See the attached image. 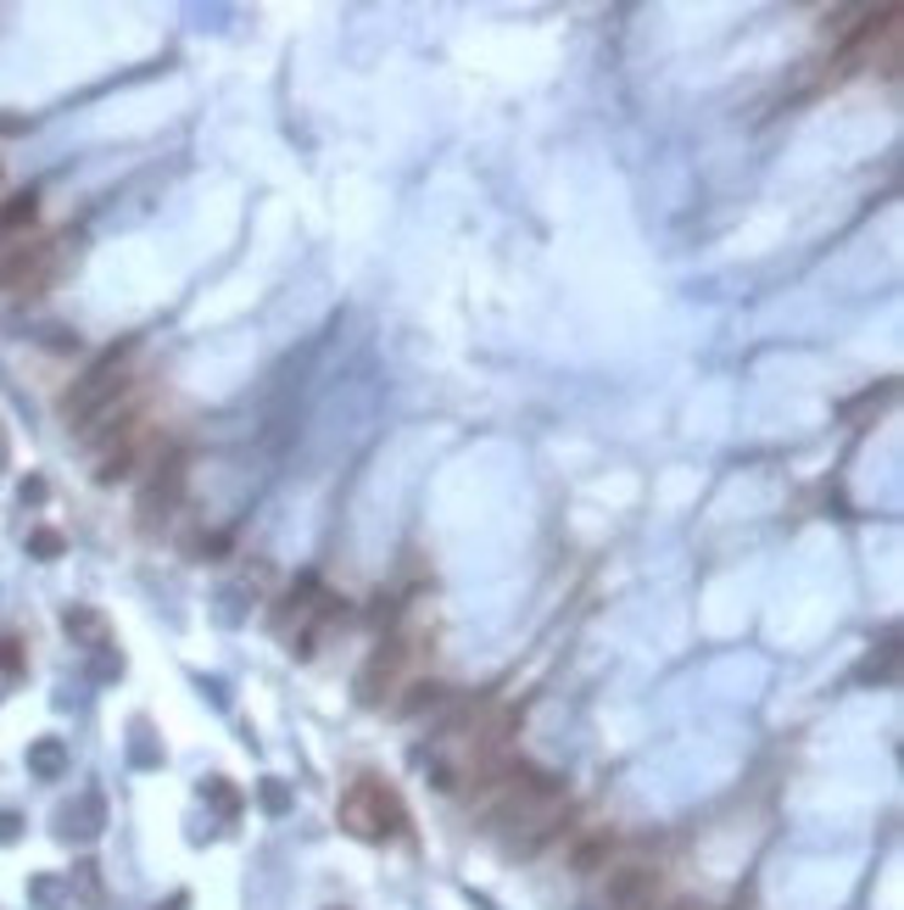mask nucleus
<instances>
[{
    "label": "nucleus",
    "mask_w": 904,
    "mask_h": 910,
    "mask_svg": "<svg viewBox=\"0 0 904 910\" xmlns=\"http://www.w3.org/2000/svg\"><path fill=\"white\" fill-rule=\"evenodd\" d=\"M341 827L369 838V843H379V838H397L408 827V810L379 777H358L347 788V799H341Z\"/></svg>",
    "instance_id": "obj_1"
},
{
    "label": "nucleus",
    "mask_w": 904,
    "mask_h": 910,
    "mask_svg": "<svg viewBox=\"0 0 904 910\" xmlns=\"http://www.w3.org/2000/svg\"><path fill=\"white\" fill-rule=\"evenodd\" d=\"M614 827H598V833H587V838H576L569 843V872L576 877H598V872H608V854H614Z\"/></svg>",
    "instance_id": "obj_6"
},
{
    "label": "nucleus",
    "mask_w": 904,
    "mask_h": 910,
    "mask_svg": "<svg viewBox=\"0 0 904 910\" xmlns=\"http://www.w3.org/2000/svg\"><path fill=\"white\" fill-rule=\"evenodd\" d=\"M62 626H68V637H79V643H89V648L107 643V620L95 614V609H84V603H73V609L62 614Z\"/></svg>",
    "instance_id": "obj_7"
},
{
    "label": "nucleus",
    "mask_w": 904,
    "mask_h": 910,
    "mask_svg": "<svg viewBox=\"0 0 904 910\" xmlns=\"http://www.w3.org/2000/svg\"><path fill=\"white\" fill-rule=\"evenodd\" d=\"M129 358H134V342L112 347L101 363H89L84 380H73V392L62 397V414H68V419H95V414L118 408V397L134 386V380H129Z\"/></svg>",
    "instance_id": "obj_2"
},
{
    "label": "nucleus",
    "mask_w": 904,
    "mask_h": 910,
    "mask_svg": "<svg viewBox=\"0 0 904 910\" xmlns=\"http://www.w3.org/2000/svg\"><path fill=\"white\" fill-rule=\"evenodd\" d=\"M34 218H39V196H34V190H23V196H12L7 207H0V235H23Z\"/></svg>",
    "instance_id": "obj_8"
},
{
    "label": "nucleus",
    "mask_w": 904,
    "mask_h": 910,
    "mask_svg": "<svg viewBox=\"0 0 904 910\" xmlns=\"http://www.w3.org/2000/svg\"><path fill=\"white\" fill-rule=\"evenodd\" d=\"M436 698H442V687H436V682H419V687H413V698H408V704H397V709H402V715H419L424 704H436Z\"/></svg>",
    "instance_id": "obj_12"
},
{
    "label": "nucleus",
    "mask_w": 904,
    "mask_h": 910,
    "mask_svg": "<svg viewBox=\"0 0 904 910\" xmlns=\"http://www.w3.org/2000/svg\"><path fill=\"white\" fill-rule=\"evenodd\" d=\"M140 447H146V436H140V424H129L123 436H112V447L101 453V464H95V481H101V487L129 481L134 464H140Z\"/></svg>",
    "instance_id": "obj_5"
},
{
    "label": "nucleus",
    "mask_w": 904,
    "mask_h": 910,
    "mask_svg": "<svg viewBox=\"0 0 904 910\" xmlns=\"http://www.w3.org/2000/svg\"><path fill=\"white\" fill-rule=\"evenodd\" d=\"M653 894H659V866H648V860H626L603 883V899L614 910H642V905H653Z\"/></svg>",
    "instance_id": "obj_4"
},
{
    "label": "nucleus",
    "mask_w": 904,
    "mask_h": 910,
    "mask_svg": "<svg viewBox=\"0 0 904 910\" xmlns=\"http://www.w3.org/2000/svg\"><path fill=\"white\" fill-rule=\"evenodd\" d=\"M62 548H68L62 531H34V537H28V553H34V559H62Z\"/></svg>",
    "instance_id": "obj_10"
},
{
    "label": "nucleus",
    "mask_w": 904,
    "mask_h": 910,
    "mask_svg": "<svg viewBox=\"0 0 904 910\" xmlns=\"http://www.w3.org/2000/svg\"><path fill=\"white\" fill-rule=\"evenodd\" d=\"M0 670H7V676H17V670H23V643L12 632H0Z\"/></svg>",
    "instance_id": "obj_11"
},
{
    "label": "nucleus",
    "mask_w": 904,
    "mask_h": 910,
    "mask_svg": "<svg viewBox=\"0 0 904 910\" xmlns=\"http://www.w3.org/2000/svg\"><path fill=\"white\" fill-rule=\"evenodd\" d=\"M0 838H17V816H0Z\"/></svg>",
    "instance_id": "obj_13"
},
{
    "label": "nucleus",
    "mask_w": 904,
    "mask_h": 910,
    "mask_svg": "<svg viewBox=\"0 0 904 910\" xmlns=\"http://www.w3.org/2000/svg\"><path fill=\"white\" fill-rule=\"evenodd\" d=\"M57 241H7L0 247V291H34L51 274Z\"/></svg>",
    "instance_id": "obj_3"
},
{
    "label": "nucleus",
    "mask_w": 904,
    "mask_h": 910,
    "mask_svg": "<svg viewBox=\"0 0 904 910\" xmlns=\"http://www.w3.org/2000/svg\"><path fill=\"white\" fill-rule=\"evenodd\" d=\"M28 765L39 777H62V765H68V754H62V743L57 738H39L34 749H28Z\"/></svg>",
    "instance_id": "obj_9"
}]
</instances>
